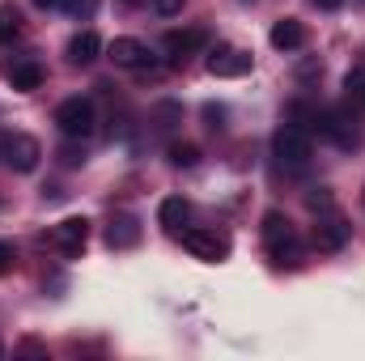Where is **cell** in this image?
<instances>
[{"instance_id": "1", "label": "cell", "mask_w": 365, "mask_h": 361, "mask_svg": "<svg viewBox=\"0 0 365 361\" xmlns=\"http://www.w3.org/2000/svg\"><path fill=\"white\" fill-rule=\"evenodd\" d=\"M272 149H276V162L289 166V171H306L310 158H314V141H310V132H306L302 123H284V128H276Z\"/></svg>"}, {"instance_id": "2", "label": "cell", "mask_w": 365, "mask_h": 361, "mask_svg": "<svg viewBox=\"0 0 365 361\" xmlns=\"http://www.w3.org/2000/svg\"><path fill=\"white\" fill-rule=\"evenodd\" d=\"M264 243H268V255H272L276 264L297 268L302 247H297V234H293V225H289L284 213H268V217H264Z\"/></svg>"}, {"instance_id": "3", "label": "cell", "mask_w": 365, "mask_h": 361, "mask_svg": "<svg viewBox=\"0 0 365 361\" xmlns=\"http://www.w3.org/2000/svg\"><path fill=\"white\" fill-rule=\"evenodd\" d=\"M38 158H43V149H38L34 136H26V132H0V162H4L9 171L30 175V171L38 166Z\"/></svg>"}, {"instance_id": "4", "label": "cell", "mask_w": 365, "mask_h": 361, "mask_svg": "<svg viewBox=\"0 0 365 361\" xmlns=\"http://www.w3.org/2000/svg\"><path fill=\"white\" fill-rule=\"evenodd\" d=\"M56 128L68 136V141H86L93 132V102L90 98H68L56 106Z\"/></svg>"}, {"instance_id": "5", "label": "cell", "mask_w": 365, "mask_h": 361, "mask_svg": "<svg viewBox=\"0 0 365 361\" xmlns=\"http://www.w3.org/2000/svg\"><path fill=\"white\" fill-rule=\"evenodd\" d=\"M310 128H319V136H327L331 145H340V149H353L361 136H357V123L349 119V115H340V111H314V123Z\"/></svg>"}, {"instance_id": "6", "label": "cell", "mask_w": 365, "mask_h": 361, "mask_svg": "<svg viewBox=\"0 0 365 361\" xmlns=\"http://www.w3.org/2000/svg\"><path fill=\"white\" fill-rule=\"evenodd\" d=\"M182 247L204 264H221L230 255V243L221 234H212V230H182Z\"/></svg>"}, {"instance_id": "7", "label": "cell", "mask_w": 365, "mask_h": 361, "mask_svg": "<svg viewBox=\"0 0 365 361\" xmlns=\"http://www.w3.org/2000/svg\"><path fill=\"white\" fill-rule=\"evenodd\" d=\"M0 73H4V81H9L17 93H30V90H38V86H43V64H38V60H30V56L4 60V64H0Z\"/></svg>"}, {"instance_id": "8", "label": "cell", "mask_w": 365, "mask_h": 361, "mask_svg": "<svg viewBox=\"0 0 365 361\" xmlns=\"http://www.w3.org/2000/svg\"><path fill=\"white\" fill-rule=\"evenodd\" d=\"M208 73H212V77H225V81L247 77V73H251V51H242V47H217V51L208 56Z\"/></svg>"}, {"instance_id": "9", "label": "cell", "mask_w": 365, "mask_h": 361, "mask_svg": "<svg viewBox=\"0 0 365 361\" xmlns=\"http://www.w3.org/2000/svg\"><path fill=\"white\" fill-rule=\"evenodd\" d=\"M51 243H56L64 255H81L86 243H90V221H86V217H64V221L51 230Z\"/></svg>"}, {"instance_id": "10", "label": "cell", "mask_w": 365, "mask_h": 361, "mask_svg": "<svg viewBox=\"0 0 365 361\" xmlns=\"http://www.w3.org/2000/svg\"><path fill=\"white\" fill-rule=\"evenodd\" d=\"M349 234H353V225L344 221V217H319V225H314V247L319 251H344V243H349Z\"/></svg>"}, {"instance_id": "11", "label": "cell", "mask_w": 365, "mask_h": 361, "mask_svg": "<svg viewBox=\"0 0 365 361\" xmlns=\"http://www.w3.org/2000/svg\"><path fill=\"white\" fill-rule=\"evenodd\" d=\"M106 51H110V60H115L119 68H140V73H145V68H153L149 47H145L140 39H115Z\"/></svg>"}, {"instance_id": "12", "label": "cell", "mask_w": 365, "mask_h": 361, "mask_svg": "<svg viewBox=\"0 0 365 361\" xmlns=\"http://www.w3.org/2000/svg\"><path fill=\"white\" fill-rule=\"evenodd\" d=\"M272 47L276 51H297V47H306V26H302L297 17H280L272 26Z\"/></svg>"}, {"instance_id": "13", "label": "cell", "mask_w": 365, "mask_h": 361, "mask_svg": "<svg viewBox=\"0 0 365 361\" xmlns=\"http://www.w3.org/2000/svg\"><path fill=\"white\" fill-rule=\"evenodd\" d=\"M208 43V30L204 26H191V30H170L166 34V51L179 60V56H191V51H200Z\"/></svg>"}, {"instance_id": "14", "label": "cell", "mask_w": 365, "mask_h": 361, "mask_svg": "<svg viewBox=\"0 0 365 361\" xmlns=\"http://www.w3.org/2000/svg\"><path fill=\"white\" fill-rule=\"evenodd\" d=\"M106 243H110L115 251L136 247V243H140V225H136V217H110V225H106Z\"/></svg>"}, {"instance_id": "15", "label": "cell", "mask_w": 365, "mask_h": 361, "mask_svg": "<svg viewBox=\"0 0 365 361\" xmlns=\"http://www.w3.org/2000/svg\"><path fill=\"white\" fill-rule=\"evenodd\" d=\"M98 56H102V39H98L93 30L73 34V43H68V60H73V64H93Z\"/></svg>"}, {"instance_id": "16", "label": "cell", "mask_w": 365, "mask_h": 361, "mask_svg": "<svg viewBox=\"0 0 365 361\" xmlns=\"http://www.w3.org/2000/svg\"><path fill=\"white\" fill-rule=\"evenodd\" d=\"M187 217H191V204H187L182 195H166V200H162V208H158V221H162L170 234H179V225L187 221Z\"/></svg>"}, {"instance_id": "17", "label": "cell", "mask_w": 365, "mask_h": 361, "mask_svg": "<svg viewBox=\"0 0 365 361\" xmlns=\"http://www.w3.org/2000/svg\"><path fill=\"white\" fill-rule=\"evenodd\" d=\"M13 39H21V13L13 4H0V47H9Z\"/></svg>"}, {"instance_id": "18", "label": "cell", "mask_w": 365, "mask_h": 361, "mask_svg": "<svg viewBox=\"0 0 365 361\" xmlns=\"http://www.w3.org/2000/svg\"><path fill=\"white\" fill-rule=\"evenodd\" d=\"M195 162H200V149L195 145H187V141L182 145H170V166H195Z\"/></svg>"}, {"instance_id": "19", "label": "cell", "mask_w": 365, "mask_h": 361, "mask_svg": "<svg viewBox=\"0 0 365 361\" xmlns=\"http://www.w3.org/2000/svg\"><path fill=\"white\" fill-rule=\"evenodd\" d=\"M60 4H64L73 17H86V13H93V4H98V0H60Z\"/></svg>"}, {"instance_id": "20", "label": "cell", "mask_w": 365, "mask_h": 361, "mask_svg": "<svg viewBox=\"0 0 365 361\" xmlns=\"http://www.w3.org/2000/svg\"><path fill=\"white\" fill-rule=\"evenodd\" d=\"M310 208H314V213H319V208H331V191H327V187H314V191H310Z\"/></svg>"}, {"instance_id": "21", "label": "cell", "mask_w": 365, "mask_h": 361, "mask_svg": "<svg viewBox=\"0 0 365 361\" xmlns=\"http://www.w3.org/2000/svg\"><path fill=\"white\" fill-rule=\"evenodd\" d=\"M13 260H17L13 243H4V238H0V272H9V268H13Z\"/></svg>"}, {"instance_id": "22", "label": "cell", "mask_w": 365, "mask_h": 361, "mask_svg": "<svg viewBox=\"0 0 365 361\" xmlns=\"http://www.w3.org/2000/svg\"><path fill=\"white\" fill-rule=\"evenodd\" d=\"M153 9H158L162 17H175V13L182 9V0H153Z\"/></svg>"}, {"instance_id": "23", "label": "cell", "mask_w": 365, "mask_h": 361, "mask_svg": "<svg viewBox=\"0 0 365 361\" xmlns=\"http://www.w3.org/2000/svg\"><path fill=\"white\" fill-rule=\"evenodd\" d=\"M314 4H319V9H327V13H331V9H340V4H344V0H314Z\"/></svg>"}, {"instance_id": "24", "label": "cell", "mask_w": 365, "mask_h": 361, "mask_svg": "<svg viewBox=\"0 0 365 361\" xmlns=\"http://www.w3.org/2000/svg\"><path fill=\"white\" fill-rule=\"evenodd\" d=\"M34 4H38V9H56L60 0H34Z\"/></svg>"}, {"instance_id": "25", "label": "cell", "mask_w": 365, "mask_h": 361, "mask_svg": "<svg viewBox=\"0 0 365 361\" xmlns=\"http://www.w3.org/2000/svg\"><path fill=\"white\" fill-rule=\"evenodd\" d=\"M128 4H145V0H128Z\"/></svg>"}, {"instance_id": "26", "label": "cell", "mask_w": 365, "mask_h": 361, "mask_svg": "<svg viewBox=\"0 0 365 361\" xmlns=\"http://www.w3.org/2000/svg\"><path fill=\"white\" fill-rule=\"evenodd\" d=\"M0 357H4V345H0Z\"/></svg>"}]
</instances>
